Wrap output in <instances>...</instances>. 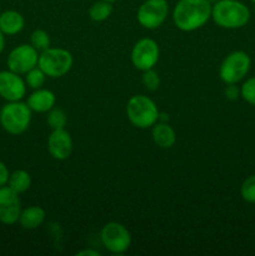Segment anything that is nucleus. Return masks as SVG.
<instances>
[{"label": "nucleus", "mask_w": 255, "mask_h": 256, "mask_svg": "<svg viewBox=\"0 0 255 256\" xmlns=\"http://www.w3.org/2000/svg\"><path fill=\"white\" fill-rule=\"evenodd\" d=\"M10 172L8 169L6 165L2 162H0V188L5 186L8 184V180H9Z\"/></svg>", "instance_id": "nucleus-27"}, {"label": "nucleus", "mask_w": 255, "mask_h": 256, "mask_svg": "<svg viewBox=\"0 0 255 256\" xmlns=\"http://www.w3.org/2000/svg\"><path fill=\"white\" fill-rule=\"evenodd\" d=\"M50 36L45 30L35 29L30 34V44L38 50V52H44L48 48H50Z\"/></svg>", "instance_id": "nucleus-22"}, {"label": "nucleus", "mask_w": 255, "mask_h": 256, "mask_svg": "<svg viewBox=\"0 0 255 256\" xmlns=\"http://www.w3.org/2000/svg\"><path fill=\"white\" fill-rule=\"evenodd\" d=\"M142 84L150 92H155L160 86V78L159 74L154 69H149L142 72Z\"/></svg>", "instance_id": "nucleus-25"}, {"label": "nucleus", "mask_w": 255, "mask_h": 256, "mask_svg": "<svg viewBox=\"0 0 255 256\" xmlns=\"http://www.w3.org/2000/svg\"><path fill=\"white\" fill-rule=\"evenodd\" d=\"M225 96L229 100H236L240 96V89L235 84H226V88H225Z\"/></svg>", "instance_id": "nucleus-26"}, {"label": "nucleus", "mask_w": 255, "mask_h": 256, "mask_svg": "<svg viewBox=\"0 0 255 256\" xmlns=\"http://www.w3.org/2000/svg\"><path fill=\"white\" fill-rule=\"evenodd\" d=\"M252 65L250 56L242 50H236L224 58L219 68V76L225 84H238L248 75Z\"/></svg>", "instance_id": "nucleus-6"}, {"label": "nucleus", "mask_w": 255, "mask_h": 256, "mask_svg": "<svg viewBox=\"0 0 255 256\" xmlns=\"http://www.w3.org/2000/svg\"><path fill=\"white\" fill-rule=\"evenodd\" d=\"M39 52L32 44H20L9 52L6 59L8 69L16 74L25 75L32 68L38 66Z\"/></svg>", "instance_id": "nucleus-10"}, {"label": "nucleus", "mask_w": 255, "mask_h": 256, "mask_svg": "<svg viewBox=\"0 0 255 256\" xmlns=\"http://www.w3.org/2000/svg\"><path fill=\"white\" fill-rule=\"evenodd\" d=\"M104 2H116V0H104Z\"/></svg>", "instance_id": "nucleus-30"}, {"label": "nucleus", "mask_w": 255, "mask_h": 256, "mask_svg": "<svg viewBox=\"0 0 255 256\" xmlns=\"http://www.w3.org/2000/svg\"><path fill=\"white\" fill-rule=\"evenodd\" d=\"M26 84L20 74L12 70L0 72V96L6 102H19L26 94Z\"/></svg>", "instance_id": "nucleus-11"}, {"label": "nucleus", "mask_w": 255, "mask_h": 256, "mask_svg": "<svg viewBox=\"0 0 255 256\" xmlns=\"http://www.w3.org/2000/svg\"><path fill=\"white\" fill-rule=\"evenodd\" d=\"M212 9L209 0H179L172 10V22L182 32H195L212 19Z\"/></svg>", "instance_id": "nucleus-1"}, {"label": "nucleus", "mask_w": 255, "mask_h": 256, "mask_svg": "<svg viewBox=\"0 0 255 256\" xmlns=\"http://www.w3.org/2000/svg\"><path fill=\"white\" fill-rule=\"evenodd\" d=\"M212 19L222 29H240L250 20V10L239 0H219L212 9Z\"/></svg>", "instance_id": "nucleus-2"}, {"label": "nucleus", "mask_w": 255, "mask_h": 256, "mask_svg": "<svg viewBox=\"0 0 255 256\" xmlns=\"http://www.w3.org/2000/svg\"><path fill=\"white\" fill-rule=\"evenodd\" d=\"M25 19L16 10H5L0 12V30L4 35H16L24 29Z\"/></svg>", "instance_id": "nucleus-16"}, {"label": "nucleus", "mask_w": 255, "mask_h": 256, "mask_svg": "<svg viewBox=\"0 0 255 256\" xmlns=\"http://www.w3.org/2000/svg\"><path fill=\"white\" fill-rule=\"evenodd\" d=\"M6 185L12 192L20 195L30 189V186H32V176H30V174L26 170L18 169L15 172H10Z\"/></svg>", "instance_id": "nucleus-18"}, {"label": "nucleus", "mask_w": 255, "mask_h": 256, "mask_svg": "<svg viewBox=\"0 0 255 256\" xmlns=\"http://www.w3.org/2000/svg\"><path fill=\"white\" fill-rule=\"evenodd\" d=\"M0 12H2V5H0Z\"/></svg>", "instance_id": "nucleus-33"}, {"label": "nucleus", "mask_w": 255, "mask_h": 256, "mask_svg": "<svg viewBox=\"0 0 255 256\" xmlns=\"http://www.w3.org/2000/svg\"><path fill=\"white\" fill-rule=\"evenodd\" d=\"M240 195L250 204H255V175L246 178L240 186Z\"/></svg>", "instance_id": "nucleus-23"}, {"label": "nucleus", "mask_w": 255, "mask_h": 256, "mask_svg": "<svg viewBox=\"0 0 255 256\" xmlns=\"http://www.w3.org/2000/svg\"><path fill=\"white\" fill-rule=\"evenodd\" d=\"M159 56L160 49L158 42L150 38H142L138 40L132 46L130 59L135 69L145 72V70L154 69L159 62Z\"/></svg>", "instance_id": "nucleus-9"}, {"label": "nucleus", "mask_w": 255, "mask_h": 256, "mask_svg": "<svg viewBox=\"0 0 255 256\" xmlns=\"http://www.w3.org/2000/svg\"><path fill=\"white\" fill-rule=\"evenodd\" d=\"M46 122L52 130L65 129V125L68 122V116L64 110L54 106L52 110L48 112Z\"/></svg>", "instance_id": "nucleus-20"}, {"label": "nucleus", "mask_w": 255, "mask_h": 256, "mask_svg": "<svg viewBox=\"0 0 255 256\" xmlns=\"http://www.w3.org/2000/svg\"><path fill=\"white\" fill-rule=\"evenodd\" d=\"M78 256H99L100 252L98 250H92V249H84L80 250L76 252Z\"/></svg>", "instance_id": "nucleus-28"}, {"label": "nucleus", "mask_w": 255, "mask_h": 256, "mask_svg": "<svg viewBox=\"0 0 255 256\" xmlns=\"http://www.w3.org/2000/svg\"><path fill=\"white\" fill-rule=\"evenodd\" d=\"M24 80L28 88H30V89L32 90H36V89H40V88H42V85L45 84L46 74H45L39 66H35L25 74Z\"/></svg>", "instance_id": "nucleus-21"}, {"label": "nucleus", "mask_w": 255, "mask_h": 256, "mask_svg": "<svg viewBox=\"0 0 255 256\" xmlns=\"http://www.w3.org/2000/svg\"><path fill=\"white\" fill-rule=\"evenodd\" d=\"M48 152L59 162L69 159L72 152V135L65 129L52 130L48 138Z\"/></svg>", "instance_id": "nucleus-13"}, {"label": "nucleus", "mask_w": 255, "mask_h": 256, "mask_svg": "<svg viewBox=\"0 0 255 256\" xmlns=\"http://www.w3.org/2000/svg\"><path fill=\"white\" fill-rule=\"evenodd\" d=\"M152 138L154 144L160 149H170L176 142L175 130L165 122H158L152 126Z\"/></svg>", "instance_id": "nucleus-15"}, {"label": "nucleus", "mask_w": 255, "mask_h": 256, "mask_svg": "<svg viewBox=\"0 0 255 256\" xmlns=\"http://www.w3.org/2000/svg\"><path fill=\"white\" fill-rule=\"evenodd\" d=\"M169 14V2L166 0H142L136 12L138 22L148 30L162 26Z\"/></svg>", "instance_id": "nucleus-8"}, {"label": "nucleus", "mask_w": 255, "mask_h": 256, "mask_svg": "<svg viewBox=\"0 0 255 256\" xmlns=\"http://www.w3.org/2000/svg\"><path fill=\"white\" fill-rule=\"evenodd\" d=\"M56 102V96L52 90L48 89H40L34 90L32 94L28 96L26 104L30 108V110L34 112H48L55 106Z\"/></svg>", "instance_id": "nucleus-14"}, {"label": "nucleus", "mask_w": 255, "mask_h": 256, "mask_svg": "<svg viewBox=\"0 0 255 256\" xmlns=\"http://www.w3.org/2000/svg\"><path fill=\"white\" fill-rule=\"evenodd\" d=\"M160 112L154 100L146 95H134L126 104V116L129 122L139 129L152 128L159 122Z\"/></svg>", "instance_id": "nucleus-3"}, {"label": "nucleus", "mask_w": 255, "mask_h": 256, "mask_svg": "<svg viewBox=\"0 0 255 256\" xmlns=\"http://www.w3.org/2000/svg\"><path fill=\"white\" fill-rule=\"evenodd\" d=\"M74 58L72 54L62 48H48L39 54L38 66L46 74L48 78H62L72 70Z\"/></svg>", "instance_id": "nucleus-5"}, {"label": "nucleus", "mask_w": 255, "mask_h": 256, "mask_svg": "<svg viewBox=\"0 0 255 256\" xmlns=\"http://www.w3.org/2000/svg\"><path fill=\"white\" fill-rule=\"evenodd\" d=\"M240 96L250 105L255 106V76L245 80L240 88Z\"/></svg>", "instance_id": "nucleus-24"}, {"label": "nucleus", "mask_w": 255, "mask_h": 256, "mask_svg": "<svg viewBox=\"0 0 255 256\" xmlns=\"http://www.w3.org/2000/svg\"><path fill=\"white\" fill-rule=\"evenodd\" d=\"M4 48H5V35H4V32L0 30V54L2 52Z\"/></svg>", "instance_id": "nucleus-29"}, {"label": "nucleus", "mask_w": 255, "mask_h": 256, "mask_svg": "<svg viewBox=\"0 0 255 256\" xmlns=\"http://www.w3.org/2000/svg\"><path fill=\"white\" fill-rule=\"evenodd\" d=\"M100 240L105 249L112 254H124L132 245V235L122 224L110 222L102 226Z\"/></svg>", "instance_id": "nucleus-7"}, {"label": "nucleus", "mask_w": 255, "mask_h": 256, "mask_svg": "<svg viewBox=\"0 0 255 256\" xmlns=\"http://www.w3.org/2000/svg\"><path fill=\"white\" fill-rule=\"evenodd\" d=\"M45 218H46L45 210L42 206L32 205V206L22 209L18 222H19L22 229L35 230L45 222Z\"/></svg>", "instance_id": "nucleus-17"}, {"label": "nucleus", "mask_w": 255, "mask_h": 256, "mask_svg": "<svg viewBox=\"0 0 255 256\" xmlns=\"http://www.w3.org/2000/svg\"><path fill=\"white\" fill-rule=\"evenodd\" d=\"M32 112L26 102H6L0 109V126L10 135H20L25 132L32 122Z\"/></svg>", "instance_id": "nucleus-4"}, {"label": "nucleus", "mask_w": 255, "mask_h": 256, "mask_svg": "<svg viewBox=\"0 0 255 256\" xmlns=\"http://www.w3.org/2000/svg\"><path fill=\"white\" fill-rule=\"evenodd\" d=\"M250 2H254V4H255V0H250Z\"/></svg>", "instance_id": "nucleus-32"}, {"label": "nucleus", "mask_w": 255, "mask_h": 256, "mask_svg": "<svg viewBox=\"0 0 255 256\" xmlns=\"http://www.w3.org/2000/svg\"><path fill=\"white\" fill-rule=\"evenodd\" d=\"M210 2H219V0H209Z\"/></svg>", "instance_id": "nucleus-31"}, {"label": "nucleus", "mask_w": 255, "mask_h": 256, "mask_svg": "<svg viewBox=\"0 0 255 256\" xmlns=\"http://www.w3.org/2000/svg\"><path fill=\"white\" fill-rule=\"evenodd\" d=\"M22 212V202L19 194L12 192L8 185L0 188V222L14 225Z\"/></svg>", "instance_id": "nucleus-12"}, {"label": "nucleus", "mask_w": 255, "mask_h": 256, "mask_svg": "<svg viewBox=\"0 0 255 256\" xmlns=\"http://www.w3.org/2000/svg\"><path fill=\"white\" fill-rule=\"evenodd\" d=\"M112 12V2H104V0H98L92 6L89 8V18L92 22H105Z\"/></svg>", "instance_id": "nucleus-19"}]
</instances>
